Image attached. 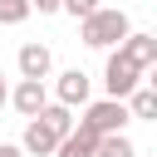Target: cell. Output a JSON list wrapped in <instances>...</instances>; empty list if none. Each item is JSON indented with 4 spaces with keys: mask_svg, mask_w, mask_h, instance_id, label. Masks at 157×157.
Masks as SVG:
<instances>
[{
    "mask_svg": "<svg viewBox=\"0 0 157 157\" xmlns=\"http://www.w3.org/2000/svg\"><path fill=\"white\" fill-rule=\"evenodd\" d=\"M0 157H25V152H20L15 142H0Z\"/></svg>",
    "mask_w": 157,
    "mask_h": 157,
    "instance_id": "obj_16",
    "label": "cell"
},
{
    "mask_svg": "<svg viewBox=\"0 0 157 157\" xmlns=\"http://www.w3.org/2000/svg\"><path fill=\"white\" fill-rule=\"evenodd\" d=\"M59 10H64V15H74V20H88V15L98 10V0H59Z\"/></svg>",
    "mask_w": 157,
    "mask_h": 157,
    "instance_id": "obj_14",
    "label": "cell"
},
{
    "mask_svg": "<svg viewBox=\"0 0 157 157\" xmlns=\"http://www.w3.org/2000/svg\"><path fill=\"white\" fill-rule=\"evenodd\" d=\"M88 132H123V123H128V103H118V98H98V103H83V118H78Z\"/></svg>",
    "mask_w": 157,
    "mask_h": 157,
    "instance_id": "obj_3",
    "label": "cell"
},
{
    "mask_svg": "<svg viewBox=\"0 0 157 157\" xmlns=\"http://www.w3.org/2000/svg\"><path fill=\"white\" fill-rule=\"evenodd\" d=\"M137 83H142V69L113 49V54H108V64H103V88H108V98H118V103H123Z\"/></svg>",
    "mask_w": 157,
    "mask_h": 157,
    "instance_id": "obj_2",
    "label": "cell"
},
{
    "mask_svg": "<svg viewBox=\"0 0 157 157\" xmlns=\"http://www.w3.org/2000/svg\"><path fill=\"white\" fill-rule=\"evenodd\" d=\"M10 103V88H5V74H0V108Z\"/></svg>",
    "mask_w": 157,
    "mask_h": 157,
    "instance_id": "obj_17",
    "label": "cell"
},
{
    "mask_svg": "<svg viewBox=\"0 0 157 157\" xmlns=\"http://www.w3.org/2000/svg\"><path fill=\"white\" fill-rule=\"evenodd\" d=\"M34 118H39L54 137H69V132H74V108H64V103H44Z\"/></svg>",
    "mask_w": 157,
    "mask_h": 157,
    "instance_id": "obj_10",
    "label": "cell"
},
{
    "mask_svg": "<svg viewBox=\"0 0 157 157\" xmlns=\"http://www.w3.org/2000/svg\"><path fill=\"white\" fill-rule=\"evenodd\" d=\"M93 147H98V132H88L83 123H74V132H69V137H59L54 157H93Z\"/></svg>",
    "mask_w": 157,
    "mask_h": 157,
    "instance_id": "obj_9",
    "label": "cell"
},
{
    "mask_svg": "<svg viewBox=\"0 0 157 157\" xmlns=\"http://www.w3.org/2000/svg\"><path fill=\"white\" fill-rule=\"evenodd\" d=\"M128 29H132V20H128V10H118V5H98L88 20H78V34H83L88 49H113Z\"/></svg>",
    "mask_w": 157,
    "mask_h": 157,
    "instance_id": "obj_1",
    "label": "cell"
},
{
    "mask_svg": "<svg viewBox=\"0 0 157 157\" xmlns=\"http://www.w3.org/2000/svg\"><path fill=\"white\" fill-rule=\"evenodd\" d=\"M93 157H137V147H132L123 132H103L98 147H93Z\"/></svg>",
    "mask_w": 157,
    "mask_h": 157,
    "instance_id": "obj_12",
    "label": "cell"
},
{
    "mask_svg": "<svg viewBox=\"0 0 157 157\" xmlns=\"http://www.w3.org/2000/svg\"><path fill=\"white\" fill-rule=\"evenodd\" d=\"M49 69H54L49 44H39V39L20 44V78H49Z\"/></svg>",
    "mask_w": 157,
    "mask_h": 157,
    "instance_id": "obj_6",
    "label": "cell"
},
{
    "mask_svg": "<svg viewBox=\"0 0 157 157\" xmlns=\"http://www.w3.org/2000/svg\"><path fill=\"white\" fill-rule=\"evenodd\" d=\"M54 147H59V137H54L39 118H29V128H25V137H20V152H25V157H54Z\"/></svg>",
    "mask_w": 157,
    "mask_h": 157,
    "instance_id": "obj_8",
    "label": "cell"
},
{
    "mask_svg": "<svg viewBox=\"0 0 157 157\" xmlns=\"http://www.w3.org/2000/svg\"><path fill=\"white\" fill-rule=\"evenodd\" d=\"M29 10H39V15H59V0H29Z\"/></svg>",
    "mask_w": 157,
    "mask_h": 157,
    "instance_id": "obj_15",
    "label": "cell"
},
{
    "mask_svg": "<svg viewBox=\"0 0 157 157\" xmlns=\"http://www.w3.org/2000/svg\"><path fill=\"white\" fill-rule=\"evenodd\" d=\"M29 20V0H0V25H25Z\"/></svg>",
    "mask_w": 157,
    "mask_h": 157,
    "instance_id": "obj_13",
    "label": "cell"
},
{
    "mask_svg": "<svg viewBox=\"0 0 157 157\" xmlns=\"http://www.w3.org/2000/svg\"><path fill=\"white\" fill-rule=\"evenodd\" d=\"M10 103H15L25 118H34V113L49 103V93H44V78H20V83H15V93H10Z\"/></svg>",
    "mask_w": 157,
    "mask_h": 157,
    "instance_id": "obj_7",
    "label": "cell"
},
{
    "mask_svg": "<svg viewBox=\"0 0 157 157\" xmlns=\"http://www.w3.org/2000/svg\"><path fill=\"white\" fill-rule=\"evenodd\" d=\"M54 103H64V108H83V103H88V74H83V69H64L59 83H54Z\"/></svg>",
    "mask_w": 157,
    "mask_h": 157,
    "instance_id": "obj_5",
    "label": "cell"
},
{
    "mask_svg": "<svg viewBox=\"0 0 157 157\" xmlns=\"http://www.w3.org/2000/svg\"><path fill=\"white\" fill-rule=\"evenodd\" d=\"M118 54H123V59H132V64H137V69L147 74V69L157 64V34H142V29H128V34L118 39Z\"/></svg>",
    "mask_w": 157,
    "mask_h": 157,
    "instance_id": "obj_4",
    "label": "cell"
},
{
    "mask_svg": "<svg viewBox=\"0 0 157 157\" xmlns=\"http://www.w3.org/2000/svg\"><path fill=\"white\" fill-rule=\"evenodd\" d=\"M123 103H128V118H157V93H152V88H142V83H137Z\"/></svg>",
    "mask_w": 157,
    "mask_h": 157,
    "instance_id": "obj_11",
    "label": "cell"
}]
</instances>
